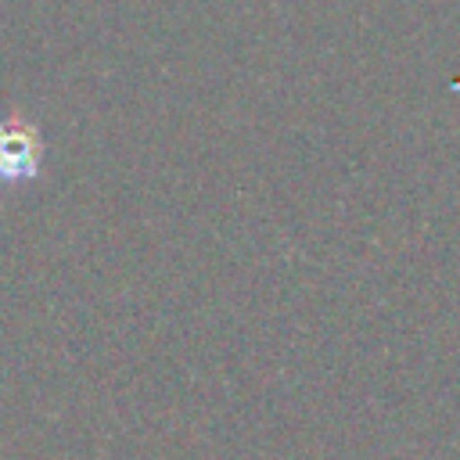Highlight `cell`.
I'll return each mask as SVG.
<instances>
[{
	"mask_svg": "<svg viewBox=\"0 0 460 460\" xmlns=\"http://www.w3.org/2000/svg\"><path fill=\"white\" fill-rule=\"evenodd\" d=\"M36 158H40V140L36 129L25 126L18 115L0 122V183H18L36 176Z\"/></svg>",
	"mask_w": 460,
	"mask_h": 460,
	"instance_id": "cell-1",
	"label": "cell"
}]
</instances>
